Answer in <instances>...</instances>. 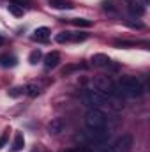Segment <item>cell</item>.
Returning <instances> with one entry per match:
<instances>
[{"mask_svg": "<svg viewBox=\"0 0 150 152\" xmlns=\"http://www.w3.org/2000/svg\"><path fill=\"white\" fill-rule=\"evenodd\" d=\"M50 28L48 27H39V28H36V32H34V36H32V39L34 41H48V37H50Z\"/></svg>", "mask_w": 150, "mask_h": 152, "instance_id": "cell-10", "label": "cell"}, {"mask_svg": "<svg viewBox=\"0 0 150 152\" xmlns=\"http://www.w3.org/2000/svg\"><path fill=\"white\" fill-rule=\"evenodd\" d=\"M64 129H66V122H64V118H53L50 124H48V131H50V134H60V133H64Z\"/></svg>", "mask_w": 150, "mask_h": 152, "instance_id": "cell-6", "label": "cell"}, {"mask_svg": "<svg viewBox=\"0 0 150 152\" xmlns=\"http://www.w3.org/2000/svg\"><path fill=\"white\" fill-rule=\"evenodd\" d=\"M92 83H94V88L104 96H120L117 90V85L110 80V76H95Z\"/></svg>", "mask_w": 150, "mask_h": 152, "instance_id": "cell-4", "label": "cell"}, {"mask_svg": "<svg viewBox=\"0 0 150 152\" xmlns=\"http://www.w3.org/2000/svg\"><path fill=\"white\" fill-rule=\"evenodd\" d=\"M57 42H69V41H73V32H67V30H64V32H60V34H57Z\"/></svg>", "mask_w": 150, "mask_h": 152, "instance_id": "cell-16", "label": "cell"}, {"mask_svg": "<svg viewBox=\"0 0 150 152\" xmlns=\"http://www.w3.org/2000/svg\"><path fill=\"white\" fill-rule=\"evenodd\" d=\"M90 62H92V66H95V67H108V66H111L110 57L104 55V53H95V55L90 58Z\"/></svg>", "mask_w": 150, "mask_h": 152, "instance_id": "cell-7", "label": "cell"}, {"mask_svg": "<svg viewBox=\"0 0 150 152\" xmlns=\"http://www.w3.org/2000/svg\"><path fill=\"white\" fill-rule=\"evenodd\" d=\"M131 147H133V136L131 134H122L117 140L115 147H111V149H113V152H129Z\"/></svg>", "mask_w": 150, "mask_h": 152, "instance_id": "cell-5", "label": "cell"}, {"mask_svg": "<svg viewBox=\"0 0 150 152\" xmlns=\"http://www.w3.org/2000/svg\"><path fill=\"white\" fill-rule=\"evenodd\" d=\"M50 5L55 9H71L73 7L67 0H50Z\"/></svg>", "mask_w": 150, "mask_h": 152, "instance_id": "cell-15", "label": "cell"}, {"mask_svg": "<svg viewBox=\"0 0 150 152\" xmlns=\"http://www.w3.org/2000/svg\"><path fill=\"white\" fill-rule=\"evenodd\" d=\"M117 90H118L120 96L140 97L145 92V87H143L141 80H138L136 76H122L117 83Z\"/></svg>", "mask_w": 150, "mask_h": 152, "instance_id": "cell-1", "label": "cell"}, {"mask_svg": "<svg viewBox=\"0 0 150 152\" xmlns=\"http://www.w3.org/2000/svg\"><path fill=\"white\" fill-rule=\"evenodd\" d=\"M2 44H4V37H2V36H0V46H2Z\"/></svg>", "mask_w": 150, "mask_h": 152, "instance_id": "cell-25", "label": "cell"}, {"mask_svg": "<svg viewBox=\"0 0 150 152\" xmlns=\"http://www.w3.org/2000/svg\"><path fill=\"white\" fill-rule=\"evenodd\" d=\"M7 140H9V131H5V133L0 136V149H2V147L7 143Z\"/></svg>", "mask_w": 150, "mask_h": 152, "instance_id": "cell-20", "label": "cell"}, {"mask_svg": "<svg viewBox=\"0 0 150 152\" xmlns=\"http://www.w3.org/2000/svg\"><path fill=\"white\" fill-rule=\"evenodd\" d=\"M25 90H28L27 94H28L30 97H36V96H39V87H37V85H28Z\"/></svg>", "mask_w": 150, "mask_h": 152, "instance_id": "cell-19", "label": "cell"}, {"mask_svg": "<svg viewBox=\"0 0 150 152\" xmlns=\"http://www.w3.org/2000/svg\"><path fill=\"white\" fill-rule=\"evenodd\" d=\"M58 64H60V53L58 51H51L44 57V66L48 69H55Z\"/></svg>", "mask_w": 150, "mask_h": 152, "instance_id": "cell-8", "label": "cell"}, {"mask_svg": "<svg viewBox=\"0 0 150 152\" xmlns=\"http://www.w3.org/2000/svg\"><path fill=\"white\" fill-rule=\"evenodd\" d=\"M41 58H42V53H41L39 50H34V51H32V53L28 55V62H30L32 66H36V64H37Z\"/></svg>", "mask_w": 150, "mask_h": 152, "instance_id": "cell-17", "label": "cell"}, {"mask_svg": "<svg viewBox=\"0 0 150 152\" xmlns=\"http://www.w3.org/2000/svg\"><path fill=\"white\" fill-rule=\"evenodd\" d=\"M23 147H25V138H23L21 133H18L16 138H14V142H12V145H11V151L20 152V151H23Z\"/></svg>", "mask_w": 150, "mask_h": 152, "instance_id": "cell-13", "label": "cell"}, {"mask_svg": "<svg viewBox=\"0 0 150 152\" xmlns=\"http://www.w3.org/2000/svg\"><path fill=\"white\" fill-rule=\"evenodd\" d=\"M23 92H25V88H12V90L9 92V96H11V97H16V96L23 94Z\"/></svg>", "mask_w": 150, "mask_h": 152, "instance_id": "cell-21", "label": "cell"}, {"mask_svg": "<svg viewBox=\"0 0 150 152\" xmlns=\"http://www.w3.org/2000/svg\"><path fill=\"white\" fill-rule=\"evenodd\" d=\"M95 152H113V149L111 147H99Z\"/></svg>", "mask_w": 150, "mask_h": 152, "instance_id": "cell-24", "label": "cell"}, {"mask_svg": "<svg viewBox=\"0 0 150 152\" xmlns=\"http://www.w3.org/2000/svg\"><path fill=\"white\" fill-rule=\"evenodd\" d=\"M87 39V34H73V41H85Z\"/></svg>", "mask_w": 150, "mask_h": 152, "instance_id": "cell-22", "label": "cell"}, {"mask_svg": "<svg viewBox=\"0 0 150 152\" xmlns=\"http://www.w3.org/2000/svg\"><path fill=\"white\" fill-rule=\"evenodd\" d=\"M108 138V133L104 129H99V131H90V142L94 143H104Z\"/></svg>", "mask_w": 150, "mask_h": 152, "instance_id": "cell-9", "label": "cell"}, {"mask_svg": "<svg viewBox=\"0 0 150 152\" xmlns=\"http://www.w3.org/2000/svg\"><path fill=\"white\" fill-rule=\"evenodd\" d=\"M81 99H83V103H85L87 106H90V108H99V106H103V104L108 101V96L101 94V92L95 90V88H88V90H83Z\"/></svg>", "mask_w": 150, "mask_h": 152, "instance_id": "cell-3", "label": "cell"}, {"mask_svg": "<svg viewBox=\"0 0 150 152\" xmlns=\"http://www.w3.org/2000/svg\"><path fill=\"white\" fill-rule=\"evenodd\" d=\"M85 126L88 131H99L106 127V115L99 108H90L85 113Z\"/></svg>", "mask_w": 150, "mask_h": 152, "instance_id": "cell-2", "label": "cell"}, {"mask_svg": "<svg viewBox=\"0 0 150 152\" xmlns=\"http://www.w3.org/2000/svg\"><path fill=\"white\" fill-rule=\"evenodd\" d=\"M66 152H92L88 147H79V149H73V151H66Z\"/></svg>", "mask_w": 150, "mask_h": 152, "instance_id": "cell-23", "label": "cell"}, {"mask_svg": "<svg viewBox=\"0 0 150 152\" xmlns=\"http://www.w3.org/2000/svg\"><path fill=\"white\" fill-rule=\"evenodd\" d=\"M7 9H9V12L12 14V16H23V4H16V2H11L9 5H7Z\"/></svg>", "mask_w": 150, "mask_h": 152, "instance_id": "cell-14", "label": "cell"}, {"mask_svg": "<svg viewBox=\"0 0 150 152\" xmlns=\"http://www.w3.org/2000/svg\"><path fill=\"white\" fill-rule=\"evenodd\" d=\"M18 64V58L14 55H2L0 57V66L2 67H14Z\"/></svg>", "mask_w": 150, "mask_h": 152, "instance_id": "cell-12", "label": "cell"}, {"mask_svg": "<svg viewBox=\"0 0 150 152\" xmlns=\"http://www.w3.org/2000/svg\"><path fill=\"white\" fill-rule=\"evenodd\" d=\"M73 23H74L76 27H83V28L92 27V21L90 20H85V18H76V20H73Z\"/></svg>", "mask_w": 150, "mask_h": 152, "instance_id": "cell-18", "label": "cell"}, {"mask_svg": "<svg viewBox=\"0 0 150 152\" xmlns=\"http://www.w3.org/2000/svg\"><path fill=\"white\" fill-rule=\"evenodd\" d=\"M129 12H131V16L140 18V16H143L145 7H143V4H140V2H133V4L129 5Z\"/></svg>", "mask_w": 150, "mask_h": 152, "instance_id": "cell-11", "label": "cell"}]
</instances>
